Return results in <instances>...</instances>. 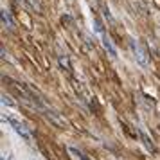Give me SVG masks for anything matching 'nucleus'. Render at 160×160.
<instances>
[{
	"mask_svg": "<svg viewBox=\"0 0 160 160\" xmlns=\"http://www.w3.org/2000/svg\"><path fill=\"white\" fill-rule=\"evenodd\" d=\"M130 49H131V54H133L135 61H137L140 67L148 68V67H149V56H148V52L142 49V45L138 43L137 40H133V38H131V40H130Z\"/></svg>",
	"mask_w": 160,
	"mask_h": 160,
	"instance_id": "f257e3e1",
	"label": "nucleus"
},
{
	"mask_svg": "<svg viewBox=\"0 0 160 160\" xmlns=\"http://www.w3.org/2000/svg\"><path fill=\"white\" fill-rule=\"evenodd\" d=\"M8 122L13 126V130L16 131V135H20V137L23 138V140H31V133L29 130L23 126L22 122H18V121H15V119H8Z\"/></svg>",
	"mask_w": 160,
	"mask_h": 160,
	"instance_id": "f03ea898",
	"label": "nucleus"
},
{
	"mask_svg": "<svg viewBox=\"0 0 160 160\" xmlns=\"http://www.w3.org/2000/svg\"><path fill=\"white\" fill-rule=\"evenodd\" d=\"M101 40H102V47L106 49V52L110 54V58L117 59V49H115V45H113V42L110 40V36L102 32V34H101Z\"/></svg>",
	"mask_w": 160,
	"mask_h": 160,
	"instance_id": "7ed1b4c3",
	"label": "nucleus"
},
{
	"mask_svg": "<svg viewBox=\"0 0 160 160\" xmlns=\"http://www.w3.org/2000/svg\"><path fill=\"white\" fill-rule=\"evenodd\" d=\"M2 25H4V29H9V31L15 29L13 16H11V13H9L8 9H2Z\"/></svg>",
	"mask_w": 160,
	"mask_h": 160,
	"instance_id": "20e7f679",
	"label": "nucleus"
},
{
	"mask_svg": "<svg viewBox=\"0 0 160 160\" xmlns=\"http://www.w3.org/2000/svg\"><path fill=\"white\" fill-rule=\"evenodd\" d=\"M2 104H4V106H11V108H13V106H15V101H11V97H8L6 94H2Z\"/></svg>",
	"mask_w": 160,
	"mask_h": 160,
	"instance_id": "39448f33",
	"label": "nucleus"
},
{
	"mask_svg": "<svg viewBox=\"0 0 160 160\" xmlns=\"http://www.w3.org/2000/svg\"><path fill=\"white\" fill-rule=\"evenodd\" d=\"M2 160H13V158H11L9 155H4V157H2Z\"/></svg>",
	"mask_w": 160,
	"mask_h": 160,
	"instance_id": "423d86ee",
	"label": "nucleus"
}]
</instances>
